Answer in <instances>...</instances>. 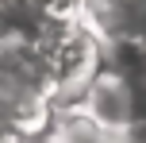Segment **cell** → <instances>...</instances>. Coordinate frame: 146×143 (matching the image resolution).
<instances>
[{"instance_id": "cell-5", "label": "cell", "mask_w": 146, "mask_h": 143, "mask_svg": "<svg viewBox=\"0 0 146 143\" xmlns=\"http://www.w3.org/2000/svg\"><path fill=\"white\" fill-rule=\"evenodd\" d=\"M123 143H146V120H135V124H127V132H123Z\"/></svg>"}, {"instance_id": "cell-2", "label": "cell", "mask_w": 146, "mask_h": 143, "mask_svg": "<svg viewBox=\"0 0 146 143\" xmlns=\"http://www.w3.org/2000/svg\"><path fill=\"white\" fill-rule=\"evenodd\" d=\"M100 70L135 81L146 74V43L142 39H104L100 43Z\"/></svg>"}, {"instance_id": "cell-4", "label": "cell", "mask_w": 146, "mask_h": 143, "mask_svg": "<svg viewBox=\"0 0 146 143\" xmlns=\"http://www.w3.org/2000/svg\"><path fill=\"white\" fill-rule=\"evenodd\" d=\"M127 85H131V124L146 120V74L135 77V81H127Z\"/></svg>"}, {"instance_id": "cell-3", "label": "cell", "mask_w": 146, "mask_h": 143, "mask_svg": "<svg viewBox=\"0 0 146 143\" xmlns=\"http://www.w3.org/2000/svg\"><path fill=\"white\" fill-rule=\"evenodd\" d=\"M35 12H42L46 19H58V15H77L81 0H31Z\"/></svg>"}, {"instance_id": "cell-1", "label": "cell", "mask_w": 146, "mask_h": 143, "mask_svg": "<svg viewBox=\"0 0 146 143\" xmlns=\"http://www.w3.org/2000/svg\"><path fill=\"white\" fill-rule=\"evenodd\" d=\"M77 108H81L92 124H100L104 132L123 136L127 124H131V85H127L123 77H115V74H108V70H100V74L85 85V93H81Z\"/></svg>"}]
</instances>
